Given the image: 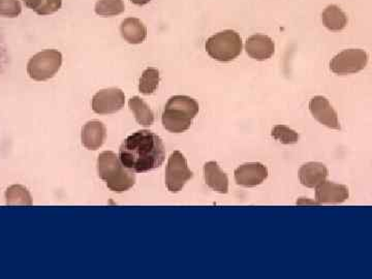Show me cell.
Returning a JSON list of instances; mask_svg holds the SVG:
<instances>
[{
  "mask_svg": "<svg viewBox=\"0 0 372 279\" xmlns=\"http://www.w3.org/2000/svg\"><path fill=\"white\" fill-rule=\"evenodd\" d=\"M205 47L208 55L213 59L230 62L242 52V38L234 30H223L208 38Z\"/></svg>",
  "mask_w": 372,
  "mask_h": 279,
  "instance_id": "obj_4",
  "label": "cell"
},
{
  "mask_svg": "<svg viewBox=\"0 0 372 279\" xmlns=\"http://www.w3.org/2000/svg\"><path fill=\"white\" fill-rule=\"evenodd\" d=\"M1 52H2L1 45H0V59H1Z\"/></svg>",
  "mask_w": 372,
  "mask_h": 279,
  "instance_id": "obj_28",
  "label": "cell"
},
{
  "mask_svg": "<svg viewBox=\"0 0 372 279\" xmlns=\"http://www.w3.org/2000/svg\"><path fill=\"white\" fill-rule=\"evenodd\" d=\"M120 163L133 173H146L158 169L165 160V148L163 140L143 130L124 140L119 149Z\"/></svg>",
  "mask_w": 372,
  "mask_h": 279,
  "instance_id": "obj_1",
  "label": "cell"
},
{
  "mask_svg": "<svg viewBox=\"0 0 372 279\" xmlns=\"http://www.w3.org/2000/svg\"><path fill=\"white\" fill-rule=\"evenodd\" d=\"M131 1H132L133 4H135V6H142L149 3L151 0H131Z\"/></svg>",
  "mask_w": 372,
  "mask_h": 279,
  "instance_id": "obj_26",
  "label": "cell"
},
{
  "mask_svg": "<svg viewBox=\"0 0 372 279\" xmlns=\"http://www.w3.org/2000/svg\"><path fill=\"white\" fill-rule=\"evenodd\" d=\"M6 204L8 206L32 205L31 195L22 186H12L6 192Z\"/></svg>",
  "mask_w": 372,
  "mask_h": 279,
  "instance_id": "obj_19",
  "label": "cell"
},
{
  "mask_svg": "<svg viewBox=\"0 0 372 279\" xmlns=\"http://www.w3.org/2000/svg\"><path fill=\"white\" fill-rule=\"evenodd\" d=\"M369 54L361 49H348L334 56L330 62V70L339 76L356 74L366 68Z\"/></svg>",
  "mask_w": 372,
  "mask_h": 279,
  "instance_id": "obj_7",
  "label": "cell"
},
{
  "mask_svg": "<svg viewBox=\"0 0 372 279\" xmlns=\"http://www.w3.org/2000/svg\"><path fill=\"white\" fill-rule=\"evenodd\" d=\"M193 173L187 166L186 158L180 151H174L168 160L165 169V186L171 193H179Z\"/></svg>",
  "mask_w": 372,
  "mask_h": 279,
  "instance_id": "obj_6",
  "label": "cell"
},
{
  "mask_svg": "<svg viewBox=\"0 0 372 279\" xmlns=\"http://www.w3.org/2000/svg\"><path fill=\"white\" fill-rule=\"evenodd\" d=\"M199 111V104L193 98L186 96H172L161 115L163 128L174 134L184 133L191 128Z\"/></svg>",
  "mask_w": 372,
  "mask_h": 279,
  "instance_id": "obj_2",
  "label": "cell"
},
{
  "mask_svg": "<svg viewBox=\"0 0 372 279\" xmlns=\"http://www.w3.org/2000/svg\"><path fill=\"white\" fill-rule=\"evenodd\" d=\"M22 12V6L18 0H0V16L17 18Z\"/></svg>",
  "mask_w": 372,
  "mask_h": 279,
  "instance_id": "obj_23",
  "label": "cell"
},
{
  "mask_svg": "<svg viewBox=\"0 0 372 279\" xmlns=\"http://www.w3.org/2000/svg\"><path fill=\"white\" fill-rule=\"evenodd\" d=\"M204 177L206 184L219 194L229 192V179L227 174L221 169L217 163L209 162L204 166Z\"/></svg>",
  "mask_w": 372,
  "mask_h": 279,
  "instance_id": "obj_15",
  "label": "cell"
},
{
  "mask_svg": "<svg viewBox=\"0 0 372 279\" xmlns=\"http://www.w3.org/2000/svg\"><path fill=\"white\" fill-rule=\"evenodd\" d=\"M126 104V96L118 88H107L98 91L92 98V110L100 115L114 114Z\"/></svg>",
  "mask_w": 372,
  "mask_h": 279,
  "instance_id": "obj_8",
  "label": "cell"
},
{
  "mask_svg": "<svg viewBox=\"0 0 372 279\" xmlns=\"http://www.w3.org/2000/svg\"><path fill=\"white\" fill-rule=\"evenodd\" d=\"M315 188V199L319 204L343 203L350 195L348 188L345 186L334 182L324 181Z\"/></svg>",
  "mask_w": 372,
  "mask_h": 279,
  "instance_id": "obj_12",
  "label": "cell"
},
{
  "mask_svg": "<svg viewBox=\"0 0 372 279\" xmlns=\"http://www.w3.org/2000/svg\"><path fill=\"white\" fill-rule=\"evenodd\" d=\"M297 204H299V205H303V204H315V205H319V203L318 202H311V201H304V199H301L300 201L297 202Z\"/></svg>",
  "mask_w": 372,
  "mask_h": 279,
  "instance_id": "obj_27",
  "label": "cell"
},
{
  "mask_svg": "<svg viewBox=\"0 0 372 279\" xmlns=\"http://www.w3.org/2000/svg\"><path fill=\"white\" fill-rule=\"evenodd\" d=\"M328 169L322 163H307L299 169V178L303 186L308 188H315L326 181Z\"/></svg>",
  "mask_w": 372,
  "mask_h": 279,
  "instance_id": "obj_14",
  "label": "cell"
},
{
  "mask_svg": "<svg viewBox=\"0 0 372 279\" xmlns=\"http://www.w3.org/2000/svg\"><path fill=\"white\" fill-rule=\"evenodd\" d=\"M131 111L135 115L137 123L144 126H152L154 122V114L147 104L139 96H133L128 102Z\"/></svg>",
  "mask_w": 372,
  "mask_h": 279,
  "instance_id": "obj_18",
  "label": "cell"
},
{
  "mask_svg": "<svg viewBox=\"0 0 372 279\" xmlns=\"http://www.w3.org/2000/svg\"><path fill=\"white\" fill-rule=\"evenodd\" d=\"M322 24L330 31H341L348 25V16L339 6H327L322 14Z\"/></svg>",
  "mask_w": 372,
  "mask_h": 279,
  "instance_id": "obj_17",
  "label": "cell"
},
{
  "mask_svg": "<svg viewBox=\"0 0 372 279\" xmlns=\"http://www.w3.org/2000/svg\"><path fill=\"white\" fill-rule=\"evenodd\" d=\"M121 36L128 44H142L147 38V28L137 18H128L120 27Z\"/></svg>",
  "mask_w": 372,
  "mask_h": 279,
  "instance_id": "obj_16",
  "label": "cell"
},
{
  "mask_svg": "<svg viewBox=\"0 0 372 279\" xmlns=\"http://www.w3.org/2000/svg\"><path fill=\"white\" fill-rule=\"evenodd\" d=\"M268 177V169L261 163H249L235 169L237 184L244 188L260 186Z\"/></svg>",
  "mask_w": 372,
  "mask_h": 279,
  "instance_id": "obj_10",
  "label": "cell"
},
{
  "mask_svg": "<svg viewBox=\"0 0 372 279\" xmlns=\"http://www.w3.org/2000/svg\"><path fill=\"white\" fill-rule=\"evenodd\" d=\"M62 55L57 50H44L28 61L27 74L32 80L47 81L53 78L61 68Z\"/></svg>",
  "mask_w": 372,
  "mask_h": 279,
  "instance_id": "obj_5",
  "label": "cell"
},
{
  "mask_svg": "<svg viewBox=\"0 0 372 279\" xmlns=\"http://www.w3.org/2000/svg\"><path fill=\"white\" fill-rule=\"evenodd\" d=\"M106 126L103 122L98 121V120L87 122L82 130V144L86 149H100L106 141Z\"/></svg>",
  "mask_w": 372,
  "mask_h": 279,
  "instance_id": "obj_13",
  "label": "cell"
},
{
  "mask_svg": "<svg viewBox=\"0 0 372 279\" xmlns=\"http://www.w3.org/2000/svg\"><path fill=\"white\" fill-rule=\"evenodd\" d=\"M43 1H44V0H23L25 6H27L28 8H30V10H34V12H36V10L40 8Z\"/></svg>",
  "mask_w": 372,
  "mask_h": 279,
  "instance_id": "obj_25",
  "label": "cell"
},
{
  "mask_svg": "<svg viewBox=\"0 0 372 279\" xmlns=\"http://www.w3.org/2000/svg\"><path fill=\"white\" fill-rule=\"evenodd\" d=\"M98 173L112 192H126L135 183L133 172L122 166L119 158L112 151L103 152L98 156Z\"/></svg>",
  "mask_w": 372,
  "mask_h": 279,
  "instance_id": "obj_3",
  "label": "cell"
},
{
  "mask_svg": "<svg viewBox=\"0 0 372 279\" xmlns=\"http://www.w3.org/2000/svg\"><path fill=\"white\" fill-rule=\"evenodd\" d=\"M62 6V0H44L40 8L36 10V14L40 16L52 15L60 10Z\"/></svg>",
  "mask_w": 372,
  "mask_h": 279,
  "instance_id": "obj_24",
  "label": "cell"
},
{
  "mask_svg": "<svg viewBox=\"0 0 372 279\" xmlns=\"http://www.w3.org/2000/svg\"><path fill=\"white\" fill-rule=\"evenodd\" d=\"M245 50L253 59L264 61L272 57L275 52V44L272 38L264 34H255L247 38Z\"/></svg>",
  "mask_w": 372,
  "mask_h": 279,
  "instance_id": "obj_11",
  "label": "cell"
},
{
  "mask_svg": "<svg viewBox=\"0 0 372 279\" xmlns=\"http://www.w3.org/2000/svg\"><path fill=\"white\" fill-rule=\"evenodd\" d=\"M94 10L98 16L114 17L122 14L126 10V6L122 0H98Z\"/></svg>",
  "mask_w": 372,
  "mask_h": 279,
  "instance_id": "obj_21",
  "label": "cell"
},
{
  "mask_svg": "<svg viewBox=\"0 0 372 279\" xmlns=\"http://www.w3.org/2000/svg\"><path fill=\"white\" fill-rule=\"evenodd\" d=\"M160 72L156 68H149L144 70L140 79L139 90L144 96H150L158 89L160 84Z\"/></svg>",
  "mask_w": 372,
  "mask_h": 279,
  "instance_id": "obj_20",
  "label": "cell"
},
{
  "mask_svg": "<svg viewBox=\"0 0 372 279\" xmlns=\"http://www.w3.org/2000/svg\"><path fill=\"white\" fill-rule=\"evenodd\" d=\"M271 135L276 141L281 142V144H285V145L296 144L299 141L298 133L285 126H274Z\"/></svg>",
  "mask_w": 372,
  "mask_h": 279,
  "instance_id": "obj_22",
  "label": "cell"
},
{
  "mask_svg": "<svg viewBox=\"0 0 372 279\" xmlns=\"http://www.w3.org/2000/svg\"><path fill=\"white\" fill-rule=\"evenodd\" d=\"M309 110L313 114V118L322 126L332 128V130H341L338 115L331 106L329 100L324 96H318L311 98L309 103Z\"/></svg>",
  "mask_w": 372,
  "mask_h": 279,
  "instance_id": "obj_9",
  "label": "cell"
}]
</instances>
